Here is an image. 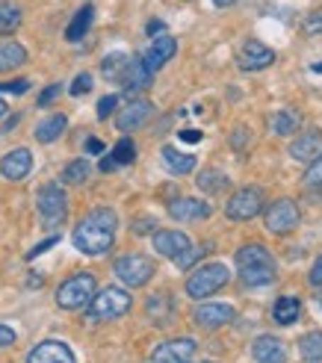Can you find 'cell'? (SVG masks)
I'll list each match as a JSON object with an SVG mask.
<instances>
[{"label":"cell","instance_id":"cell-41","mask_svg":"<svg viewBox=\"0 0 322 363\" xmlns=\"http://www.w3.org/2000/svg\"><path fill=\"white\" fill-rule=\"evenodd\" d=\"M15 342V331L9 328V325H0V349H6Z\"/></svg>","mask_w":322,"mask_h":363},{"label":"cell","instance_id":"cell-4","mask_svg":"<svg viewBox=\"0 0 322 363\" xmlns=\"http://www.w3.org/2000/svg\"><path fill=\"white\" fill-rule=\"evenodd\" d=\"M92 296H95V275H89V272H77V275H71L68 281L60 284L57 304L62 307V311H80V307L89 304Z\"/></svg>","mask_w":322,"mask_h":363},{"label":"cell","instance_id":"cell-16","mask_svg":"<svg viewBox=\"0 0 322 363\" xmlns=\"http://www.w3.org/2000/svg\"><path fill=\"white\" fill-rule=\"evenodd\" d=\"M189 237L181 230H157L154 233V251L157 254H163V257H177V254H184L189 248Z\"/></svg>","mask_w":322,"mask_h":363},{"label":"cell","instance_id":"cell-14","mask_svg":"<svg viewBox=\"0 0 322 363\" xmlns=\"http://www.w3.org/2000/svg\"><path fill=\"white\" fill-rule=\"evenodd\" d=\"M234 322V307L231 304H201L199 311H195V325L199 328H222V325Z\"/></svg>","mask_w":322,"mask_h":363},{"label":"cell","instance_id":"cell-1","mask_svg":"<svg viewBox=\"0 0 322 363\" xmlns=\"http://www.w3.org/2000/svg\"><path fill=\"white\" fill-rule=\"evenodd\" d=\"M116 228H118V216L113 210H92L86 216V219H80V225L74 228V237H71V242H74L77 251L89 254V257H98V254H106L113 248L116 242Z\"/></svg>","mask_w":322,"mask_h":363},{"label":"cell","instance_id":"cell-7","mask_svg":"<svg viewBox=\"0 0 322 363\" xmlns=\"http://www.w3.org/2000/svg\"><path fill=\"white\" fill-rule=\"evenodd\" d=\"M113 272H116V278L124 286H145L154 278L157 266H154L151 257H145V254H128V257H118L116 260Z\"/></svg>","mask_w":322,"mask_h":363},{"label":"cell","instance_id":"cell-33","mask_svg":"<svg viewBox=\"0 0 322 363\" xmlns=\"http://www.w3.org/2000/svg\"><path fill=\"white\" fill-rule=\"evenodd\" d=\"M110 160L116 162V166H131V162L136 160V145H133V139H121L116 148H113Z\"/></svg>","mask_w":322,"mask_h":363},{"label":"cell","instance_id":"cell-27","mask_svg":"<svg viewBox=\"0 0 322 363\" xmlns=\"http://www.w3.org/2000/svg\"><path fill=\"white\" fill-rule=\"evenodd\" d=\"M199 189L201 192H210V195H219V192H225L228 186H231V180H228V174L225 172H216V169H204L201 174H199Z\"/></svg>","mask_w":322,"mask_h":363},{"label":"cell","instance_id":"cell-44","mask_svg":"<svg viewBox=\"0 0 322 363\" xmlns=\"http://www.w3.org/2000/svg\"><path fill=\"white\" fill-rule=\"evenodd\" d=\"M86 151H89V154H104V142L89 139V142H86Z\"/></svg>","mask_w":322,"mask_h":363},{"label":"cell","instance_id":"cell-15","mask_svg":"<svg viewBox=\"0 0 322 363\" xmlns=\"http://www.w3.org/2000/svg\"><path fill=\"white\" fill-rule=\"evenodd\" d=\"M30 169H33V154L27 148H15L0 160V174L6 180H24L30 174Z\"/></svg>","mask_w":322,"mask_h":363},{"label":"cell","instance_id":"cell-40","mask_svg":"<svg viewBox=\"0 0 322 363\" xmlns=\"http://www.w3.org/2000/svg\"><path fill=\"white\" fill-rule=\"evenodd\" d=\"M53 245H57V237H50V240H45V242H39V245H35L33 251H27V260L39 257V254H45V251H48V248H53Z\"/></svg>","mask_w":322,"mask_h":363},{"label":"cell","instance_id":"cell-35","mask_svg":"<svg viewBox=\"0 0 322 363\" xmlns=\"http://www.w3.org/2000/svg\"><path fill=\"white\" fill-rule=\"evenodd\" d=\"M305 184H308V186H322V151L311 160V166H308V172H305Z\"/></svg>","mask_w":322,"mask_h":363},{"label":"cell","instance_id":"cell-24","mask_svg":"<svg viewBox=\"0 0 322 363\" xmlns=\"http://www.w3.org/2000/svg\"><path fill=\"white\" fill-rule=\"evenodd\" d=\"M299 311H301L299 296H281L272 307V316H275L278 325H293L299 319Z\"/></svg>","mask_w":322,"mask_h":363},{"label":"cell","instance_id":"cell-46","mask_svg":"<svg viewBox=\"0 0 322 363\" xmlns=\"http://www.w3.org/2000/svg\"><path fill=\"white\" fill-rule=\"evenodd\" d=\"M181 139H184V142H201V133H199V130H184Z\"/></svg>","mask_w":322,"mask_h":363},{"label":"cell","instance_id":"cell-8","mask_svg":"<svg viewBox=\"0 0 322 363\" xmlns=\"http://www.w3.org/2000/svg\"><path fill=\"white\" fill-rule=\"evenodd\" d=\"M263 204H266L263 189L260 186H245V189L231 195V201L225 204V216L234 219V222H248L263 210Z\"/></svg>","mask_w":322,"mask_h":363},{"label":"cell","instance_id":"cell-37","mask_svg":"<svg viewBox=\"0 0 322 363\" xmlns=\"http://www.w3.org/2000/svg\"><path fill=\"white\" fill-rule=\"evenodd\" d=\"M30 89V80H12V83H0V95L9 92V95H24Z\"/></svg>","mask_w":322,"mask_h":363},{"label":"cell","instance_id":"cell-13","mask_svg":"<svg viewBox=\"0 0 322 363\" xmlns=\"http://www.w3.org/2000/svg\"><path fill=\"white\" fill-rule=\"evenodd\" d=\"M272 62H275V50L266 48V45H260V42H255V39H248V42L243 45V50H240V65H243L245 71L270 68Z\"/></svg>","mask_w":322,"mask_h":363},{"label":"cell","instance_id":"cell-3","mask_svg":"<svg viewBox=\"0 0 322 363\" xmlns=\"http://www.w3.org/2000/svg\"><path fill=\"white\" fill-rule=\"evenodd\" d=\"M131 311V293L121 286H106L95 293L86 304V319L89 322H110Z\"/></svg>","mask_w":322,"mask_h":363},{"label":"cell","instance_id":"cell-34","mask_svg":"<svg viewBox=\"0 0 322 363\" xmlns=\"http://www.w3.org/2000/svg\"><path fill=\"white\" fill-rule=\"evenodd\" d=\"M86 177H89V162H86V160L68 162L65 172H62V180H65V184H83Z\"/></svg>","mask_w":322,"mask_h":363},{"label":"cell","instance_id":"cell-48","mask_svg":"<svg viewBox=\"0 0 322 363\" xmlns=\"http://www.w3.org/2000/svg\"><path fill=\"white\" fill-rule=\"evenodd\" d=\"M216 6H231V4H237V0H213Z\"/></svg>","mask_w":322,"mask_h":363},{"label":"cell","instance_id":"cell-2","mask_svg":"<svg viewBox=\"0 0 322 363\" xmlns=\"http://www.w3.org/2000/svg\"><path fill=\"white\" fill-rule=\"evenodd\" d=\"M237 266H240V278L245 286H263V284H272L278 275V266L272 260V254L266 251L263 245L252 242V245H243L237 251Z\"/></svg>","mask_w":322,"mask_h":363},{"label":"cell","instance_id":"cell-26","mask_svg":"<svg viewBox=\"0 0 322 363\" xmlns=\"http://www.w3.org/2000/svg\"><path fill=\"white\" fill-rule=\"evenodd\" d=\"M65 127H68V118L65 116H50V118H45L39 127H35V139L39 142H57L62 133H65Z\"/></svg>","mask_w":322,"mask_h":363},{"label":"cell","instance_id":"cell-9","mask_svg":"<svg viewBox=\"0 0 322 363\" xmlns=\"http://www.w3.org/2000/svg\"><path fill=\"white\" fill-rule=\"evenodd\" d=\"M296 225H299V207L290 201V198H281V201H272L266 207V230L270 233L284 237V233L296 230Z\"/></svg>","mask_w":322,"mask_h":363},{"label":"cell","instance_id":"cell-29","mask_svg":"<svg viewBox=\"0 0 322 363\" xmlns=\"http://www.w3.org/2000/svg\"><path fill=\"white\" fill-rule=\"evenodd\" d=\"M128 62H131V57H128V53H121V50H116V53H106L104 62H101L104 77L118 83V80H121V74H124V68H128Z\"/></svg>","mask_w":322,"mask_h":363},{"label":"cell","instance_id":"cell-30","mask_svg":"<svg viewBox=\"0 0 322 363\" xmlns=\"http://www.w3.org/2000/svg\"><path fill=\"white\" fill-rule=\"evenodd\" d=\"M148 313L154 316V325H172V313H174V307H172V296H151L148 301Z\"/></svg>","mask_w":322,"mask_h":363},{"label":"cell","instance_id":"cell-20","mask_svg":"<svg viewBox=\"0 0 322 363\" xmlns=\"http://www.w3.org/2000/svg\"><path fill=\"white\" fill-rule=\"evenodd\" d=\"M319 151H322V130H311V133L299 136V139L290 145V157L299 160V162H311Z\"/></svg>","mask_w":322,"mask_h":363},{"label":"cell","instance_id":"cell-50","mask_svg":"<svg viewBox=\"0 0 322 363\" xmlns=\"http://www.w3.org/2000/svg\"><path fill=\"white\" fill-rule=\"evenodd\" d=\"M9 113V106H6V101H0V118H4Z\"/></svg>","mask_w":322,"mask_h":363},{"label":"cell","instance_id":"cell-42","mask_svg":"<svg viewBox=\"0 0 322 363\" xmlns=\"http://www.w3.org/2000/svg\"><path fill=\"white\" fill-rule=\"evenodd\" d=\"M311 284H313V286L322 284V254H319V260H316L313 269H311Z\"/></svg>","mask_w":322,"mask_h":363},{"label":"cell","instance_id":"cell-38","mask_svg":"<svg viewBox=\"0 0 322 363\" xmlns=\"http://www.w3.org/2000/svg\"><path fill=\"white\" fill-rule=\"evenodd\" d=\"M92 89V74H80L74 83H71V95H86Z\"/></svg>","mask_w":322,"mask_h":363},{"label":"cell","instance_id":"cell-32","mask_svg":"<svg viewBox=\"0 0 322 363\" xmlns=\"http://www.w3.org/2000/svg\"><path fill=\"white\" fill-rule=\"evenodd\" d=\"M299 352L305 360H322V331H311L299 340Z\"/></svg>","mask_w":322,"mask_h":363},{"label":"cell","instance_id":"cell-18","mask_svg":"<svg viewBox=\"0 0 322 363\" xmlns=\"http://www.w3.org/2000/svg\"><path fill=\"white\" fill-rule=\"evenodd\" d=\"M174 53H177V42L172 39V35H157L154 45L148 48V53H145V60H142V62H145L148 71H157V68H163V65L174 57Z\"/></svg>","mask_w":322,"mask_h":363},{"label":"cell","instance_id":"cell-5","mask_svg":"<svg viewBox=\"0 0 322 363\" xmlns=\"http://www.w3.org/2000/svg\"><path fill=\"white\" fill-rule=\"evenodd\" d=\"M228 278H231V272H228L225 263H207V266L195 269L192 275H189L187 293H189L192 298H207V296H213V293H219V289L228 284Z\"/></svg>","mask_w":322,"mask_h":363},{"label":"cell","instance_id":"cell-31","mask_svg":"<svg viewBox=\"0 0 322 363\" xmlns=\"http://www.w3.org/2000/svg\"><path fill=\"white\" fill-rule=\"evenodd\" d=\"M18 27H21V9L9 0L0 4V35H12Z\"/></svg>","mask_w":322,"mask_h":363},{"label":"cell","instance_id":"cell-22","mask_svg":"<svg viewBox=\"0 0 322 363\" xmlns=\"http://www.w3.org/2000/svg\"><path fill=\"white\" fill-rule=\"evenodd\" d=\"M163 166H166L172 174H189V172L195 169V157L172 148V145H166V148H163Z\"/></svg>","mask_w":322,"mask_h":363},{"label":"cell","instance_id":"cell-43","mask_svg":"<svg viewBox=\"0 0 322 363\" xmlns=\"http://www.w3.org/2000/svg\"><path fill=\"white\" fill-rule=\"evenodd\" d=\"M57 95H60V86H50V89H45V92H42L39 104H42V106H48V104H50L53 98H57Z\"/></svg>","mask_w":322,"mask_h":363},{"label":"cell","instance_id":"cell-21","mask_svg":"<svg viewBox=\"0 0 322 363\" xmlns=\"http://www.w3.org/2000/svg\"><path fill=\"white\" fill-rule=\"evenodd\" d=\"M252 354L255 360L260 363H272V360H284V346H281V340L278 337H270V334H263L255 340V346H252Z\"/></svg>","mask_w":322,"mask_h":363},{"label":"cell","instance_id":"cell-12","mask_svg":"<svg viewBox=\"0 0 322 363\" xmlns=\"http://www.w3.org/2000/svg\"><path fill=\"white\" fill-rule=\"evenodd\" d=\"M151 113H154V104L151 101H131L124 110L118 113V118H116V127L121 133H128V130H136V127H142L148 118H151Z\"/></svg>","mask_w":322,"mask_h":363},{"label":"cell","instance_id":"cell-47","mask_svg":"<svg viewBox=\"0 0 322 363\" xmlns=\"http://www.w3.org/2000/svg\"><path fill=\"white\" fill-rule=\"evenodd\" d=\"M116 169V162L110 160V157H106V160H101V172H113Z\"/></svg>","mask_w":322,"mask_h":363},{"label":"cell","instance_id":"cell-36","mask_svg":"<svg viewBox=\"0 0 322 363\" xmlns=\"http://www.w3.org/2000/svg\"><path fill=\"white\" fill-rule=\"evenodd\" d=\"M199 257H201V251L189 245V248H187L184 254H177V257H174V263H177V266H181V269H189V266H192L195 260H199Z\"/></svg>","mask_w":322,"mask_h":363},{"label":"cell","instance_id":"cell-6","mask_svg":"<svg viewBox=\"0 0 322 363\" xmlns=\"http://www.w3.org/2000/svg\"><path fill=\"white\" fill-rule=\"evenodd\" d=\"M35 204H39V216H42V225L45 228H60L68 216V195L60 184H45L39 189V198H35Z\"/></svg>","mask_w":322,"mask_h":363},{"label":"cell","instance_id":"cell-11","mask_svg":"<svg viewBox=\"0 0 322 363\" xmlns=\"http://www.w3.org/2000/svg\"><path fill=\"white\" fill-rule=\"evenodd\" d=\"M27 360L30 363H74V352L62 340H45L27 354Z\"/></svg>","mask_w":322,"mask_h":363},{"label":"cell","instance_id":"cell-23","mask_svg":"<svg viewBox=\"0 0 322 363\" xmlns=\"http://www.w3.org/2000/svg\"><path fill=\"white\" fill-rule=\"evenodd\" d=\"M27 62V50L18 42H0V74L12 68H21Z\"/></svg>","mask_w":322,"mask_h":363},{"label":"cell","instance_id":"cell-25","mask_svg":"<svg viewBox=\"0 0 322 363\" xmlns=\"http://www.w3.org/2000/svg\"><path fill=\"white\" fill-rule=\"evenodd\" d=\"M299 124H301V116L296 110H278L272 118H270V130L275 136H290L299 130Z\"/></svg>","mask_w":322,"mask_h":363},{"label":"cell","instance_id":"cell-51","mask_svg":"<svg viewBox=\"0 0 322 363\" xmlns=\"http://www.w3.org/2000/svg\"><path fill=\"white\" fill-rule=\"evenodd\" d=\"M319 307H322V293H319Z\"/></svg>","mask_w":322,"mask_h":363},{"label":"cell","instance_id":"cell-39","mask_svg":"<svg viewBox=\"0 0 322 363\" xmlns=\"http://www.w3.org/2000/svg\"><path fill=\"white\" fill-rule=\"evenodd\" d=\"M116 104H118V98H116V95H106V98H101V104H98V118H106V116H113Z\"/></svg>","mask_w":322,"mask_h":363},{"label":"cell","instance_id":"cell-10","mask_svg":"<svg viewBox=\"0 0 322 363\" xmlns=\"http://www.w3.org/2000/svg\"><path fill=\"white\" fill-rule=\"evenodd\" d=\"M195 349H199V342L189 340V337H177V340H169V342H160L154 349L151 360L157 363H187L195 357Z\"/></svg>","mask_w":322,"mask_h":363},{"label":"cell","instance_id":"cell-49","mask_svg":"<svg viewBox=\"0 0 322 363\" xmlns=\"http://www.w3.org/2000/svg\"><path fill=\"white\" fill-rule=\"evenodd\" d=\"M148 30H151V33H157V30H163V24H160V21H151V24H148Z\"/></svg>","mask_w":322,"mask_h":363},{"label":"cell","instance_id":"cell-19","mask_svg":"<svg viewBox=\"0 0 322 363\" xmlns=\"http://www.w3.org/2000/svg\"><path fill=\"white\" fill-rule=\"evenodd\" d=\"M151 74H154V71H148L142 60H131L118 83L124 86V92H128V95H131V92H142V89L151 86Z\"/></svg>","mask_w":322,"mask_h":363},{"label":"cell","instance_id":"cell-17","mask_svg":"<svg viewBox=\"0 0 322 363\" xmlns=\"http://www.w3.org/2000/svg\"><path fill=\"white\" fill-rule=\"evenodd\" d=\"M169 216L177 222H199L210 216V204L199 201V198H177L169 204Z\"/></svg>","mask_w":322,"mask_h":363},{"label":"cell","instance_id":"cell-45","mask_svg":"<svg viewBox=\"0 0 322 363\" xmlns=\"http://www.w3.org/2000/svg\"><path fill=\"white\" fill-rule=\"evenodd\" d=\"M305 30H308V33H316V30H322V15H319V18H308Z\"/></svg>","mask_w":322,"mask_h":363},{"label":"cell","instance_id":"cell-28","mask_svg":"<svg viewBox=\"0 0 322 363\" xmlns=\"http://www.w3.org/2000/svg\"><path fill=\"white\" fill-rule=\"evenodd\" d=\"M92 18H95V9H92V6H83V9L74 15V21L68 24L65 39H68V42H80L83 35L89 33V27H92Z\"/></svg>","mask_w":322,"mask_h":363}]
</instances>
